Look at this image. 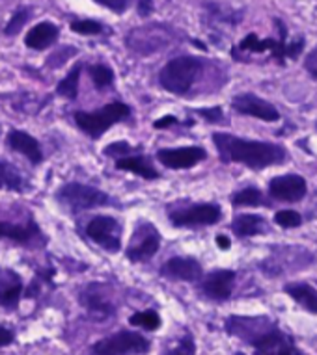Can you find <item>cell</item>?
<instances>
[{
  "instance_id": "6da1fadb",
  "label": "cell",
  "mask_w": 317,
  "mask_h": 355,
  "mask_svg": "<svg viewBox=\"0 0 317 355\" xmlns=\"http://www.w3.org/2000/svg\"><path fill=\"white\" fill-rule=\"evenodd\" d=\"M213 144L224 164H243L250 169H265L286 160V149L269 141L243 140L228 132H215Z\"/></svg>"
},
{
  "instance_id": "7a4b0ae2",
  "label": "cell",
  "mask_w": 317,
  "mask_h": 355,
  "mask_svg": "<svg viewBox=\"0 0 317 355\" xmlns=\"http://www.w3.org/2000/svg\"><path fill=\"white\" fill-rule=\"evenodd\" d=\"M202 60L194 56H179L170 60L158 73V82L168 94L187 95L200 75Z\"/></svg>"
},
{
  "instance_id": "3957f363",
  "label": "cell",
  "mask_w": 317,
  "mask_h": 355,
  "mask_svg": "<svg viewBox=\"0 0 317 355\" xmlns=\"http://www.w3.org/2000/svg\"><path fill=\"white\" fill-rule=\"evenodd\" d=\"M131 116V108L122 101H112L97 112H75V121L84 135L97 140L106 130Z\"/></svg>"
},
{
  "instance_id": "277c9868",
  "label": "cell",
  "mask_w": 317,
  "mask_h": 355,
  "mask_svg": "<svg viewBox=\"0 0 317 355\" xmlns=\"http://www.w3.org/2000/svg\"><path fill=\"white\" fill-rule=\"evenodd\" d=\"M56 199L70 212H83V210H90L111 203V199L105 192H101L97 188L86 187V184H79V182L64 184L56 193Z\"/></svg>"
},
{
  "instance_id": "5b68a950",
  "label": "cell",
  "mask_w": 317,
  "mask_h": 355,
  "mask_svg": "<svg viewBox=\"0 0 317 355\" xmlns=\"http://www.w3.org/2000/svg\"><path fill=\"white\" fill-rule=\"evenodd\" d=\"M172 32L163 24H147L142 28H133L125 37L127 47L140 54H152L170 45Z\"/></svg>"
},
{
  "instance_id": "8992f818",
  "label": "cell",
  "mask_w": 317,
  "mask_h": 355,
  "mask_svg": "<svg viewBox=\"0 0 317 355\" xmlns=\"http://www.w3.org/2000/svg\"><path fill=\"white\" fill-rule=\"evenodd\" d=\"M149 349V340L144 335L133 331H120L112 337H106L94 344L95 355H135L146 354Z\"/></svg>"
},
{
  "instance_id": "52a82bcc",
  "label": "cell",
  "mask_w": 317,
  "mask_h": 355,
  "mask_svg": "<svg viewBox=\"0 0 317 355\" xmlns=\"http://www.w3.org/2000/svg\"><path fill=\"white\" fill-rule=\"evenodd\" d=\"M161 248V234L149 221H140L131 236L125 255L133 262H147Z\"/></svg>"
},
{
  "instance_id": "ba28073f",
  "label": "cell",
  "mask_w": 317,
  "mask_h": 355,
  "mask_svg": "<svg viewBox=\"0 0 317 355\" xmlns=\"http://www.w3.org/2000/svg\"><path fill=\"white\" fill-rule=\"evenodd\" d=\"M172 225L176 227H207L215 225L222 218V210L218 205L200 203L187 207V209H177L168 212Z\"/></svg>"
},
{
  "instance_id": "9c48e42d",
  "label": "cell",
  "mask_w": 317,
  "mask_h": 355,
  "mask_svg": "<svg viewBox=\"0 0 317 355\" xmlns=\"http://www.w3.org/2000/svg\"><path fill=\"white\" fill-rule=\"evenodd\" d=\"M86 234L103 250L116 253L122 248V225L112 216H97L90 221Z\"/></svg>"
},
{
  "instance_id": "30bf717a",
  "label": "cell",
  "mask_w": 317,
  "mask_h": 355,
  "mask_svg": "<svg viewBox=\"0 0 317 355\" xmlns=\"http://www.w3.org/2000/svg\"><path fill=\"white\" fill-rule=\"evenodd\" d=\"M254 355H297L293 340L280 329H269L252 338Z\"/></svg>"
},
{
  "instance_id": "8fae6325",
  "label": "cell",
  "mask_w": 317,
  "mask_h": 355,
  "mask_svg": "<svg viewBox=\"0 0 317 355\" xmlns=\"http://www.w3.org/2000/svg\"><path fill=\"white\" fill-rule=\"evenodd\" d=\"M231 108L239 112L243 116H252L258 119H263L267 123L278 121L280 114L275 106L270 105L269 101L259 99L258 95L254 94H239L231 99Z\"/></svg>"
},
{
  "instance_id": "7c38bea8",
  "label": "cell",
  "mask_w": 317,
  "mask_h": 355,
  "mask_svg": "<svg viewBox=\"0 0 317 355\" xmlns=\"http://www.w3.org/2000/svg\"><path fill=\"white\" fill-rule=\"evenodd\" d=\"M306 179L297 173H288L275 177L269 182V193L278 201H286V203H297L306 196Z\"/></svg>"
},
{
  "instance_id": "4fadbf2b",
  "label": "cell",
  "mask_w": 317,
  "mask_h": 355,
  "mask_svg": "<svg viewBox=\"0 0 317 355\" xmlns=\"http://www.w3.org/2000/svg\"><path fill=\"white\" fill-rule=\"evenodd\" d=\"M158 162L170 169H188L206 160L207 153L204 147H177V149H158Z\"/></svg>"
},
{
  "instance_id": "5bb4252c",
  "label": "cell",
  "mask_w": 317,
  "mask_h": 355,
  "mask_svg": "<svg viewBox=\"0 0 317 355\" xmlns=\"http://www.w3.org/2000/svg\"><path fill=\"white\" fill-rule=\"evenodd\" d=\"M235 283V272L231 270H217L206 275V279L202 281V292L209 300L215 302H224L231 296Z\"/></svg>"
},
{
  "instance_id": "9a60e30c",
  "label": "cell",
  "mask_w": 317,
  "mask_h": 355,
  "mask_svg": "<svg viewBox=\"0 0 317 355\" xmlns=\"http://www.w3.org/2000/svg\"><path fill=\"white\" fill-rule=\"evenodd\" d=\"M161 274L170 279L179 281H200L202 279V266L200 262L190 257H174L168 262H165V266L161 270Z\"/></svg>"
},
{
  "instance_id": "2e32d148",
  "label": "cell",
  "mask_w": 317,
  "mask_h": 355,
  "mask_svg": "<svg viewBox=\"0 0 317 355\" xmlns=\"http://www.w3.org/2000/svg\"><path fill=\"white\" fill-rule=\"evenodd\" d=\"M8 146L12 147L13 151L24 155L32 164H40L43 160V153L40 141L35 140L34 136H30L29 132L12 130V132L8 135Z\"/></svg>"
},
{
  "instance_id": "e0dca14e",
  "label": "cell",
  "mask_w": 317,
  "mask_h": 355,
  "mask_svg": "<svg viewBox=\"0 0 317 355\" xmlns=\"http://www.w3.org/2000/svg\"><path fill=\"white\" fill-rule=\"evenodd\" d=\"M60 35V28L53 23H40L34 28L29 30V34L24 37V45L32 51H45L51 45L56 43Z\"/></svg>"
},
{
  "instance_id": "ac0fdd59",
  "label": "cell",
  "mask_w": 317,
  "mask_h": 355,
  "mask_svg": "<svg viewBox=\"0 0 317 355\" xmlns=\"http://www.w3.org/2000/svg\"><path fill=\"white\" fill-rule=\"evenodd\" d=\"M42 236L40 229L34 221H30L26 225H17V223H10V221H0V239L13 240L19 244H30Z\"/></svg>"
},
{
  "instance_id": "d6986e66",
  "label": "cell",
  "mask_w": 317,
  "mask_h": 355,
  "mask_svg": "<svg viewBox=\"0 0 317 355\" xmlns=\"http://www.w3.org/2000/svg\"><path fill=\"white\" fill-rule=\"evenodd\" d=\"M23 294V283L15 272H6L0 277V305L6 309H15Z\"/></svg>"
},
{
  "instance_id": "ffe728a7",
  "label": "cell",
  "mask_w": 317,
  "mask_h": 355,
  "mask_svg": "<svg viewBox=\"0 0 317 355\" xmlns=\"http://www.w3.org/2000/svg\"><path fill=\"white\" fill-rule=\"evenodd\" d=\"M231 231L237 236H256L269 231L267 220L258 214H239L231 223Z\"/></svg>"
},
{
  "instance_id": "44dd1931",
  "label": "cell",
  "mask_w": 317,
  "mask_h": 355,
  "mask_svg": "<svg viewBox=\"0 0 317 355\" xmlns=\"http://www.w3.org/2000/svg\"><path fill=\"white\" fill-rule=\"evenodd\" d=\"M116 168L124 169V171H131V173L138 175L142 179H147V181H155V179H158L157 169L153 168V164L149 162L146 157L117 158Z\"/></svg>"
},
{
  "instance_id": "7402d4cb",
  "label": "cell",
  "mask_w": 317,
  "mask_h": 355,
  "mask_svg": "<svg viewBox=\"0 0 317 355\" xmlns=\"http://www.w3.org/2000/svg\"><path fill=\"white\" fill-rule=\"evenodd\" d=\"M284 291L289 294V297H293L300 307L306 309L311 315H317V291L314 286L308 283H293V285H286Z\"/></svg>"
},
{
  "instance_id": "603a6c76",
  "label": "cell",
  "mask_w": 317,
  "mask_h": 355,
  "mask_svg": "<svg viewBox=\"0 0 317 355\" xmlns=\"http://www.w3.org/2000/svg\"><path fill=\"white\" fill-rule=\"evenodd\" d=\"M83 305H86V309L90 311V315L101 316V318H105V316H111L114 313V307H112V303L106 300L103 294L99 292H95V285L86 288L83 292Z\"/></svg>"
},
{
  "instance_id": "cb8c5ba5",
  "label": "cell",
  "mask_w": 317,
  "mask_h": 355,
  "mask_svg": "<svg viewBox=\"0 0 317 355\" xmlns=\"http://www.w3.org/2000/svg\"><path fill=\"white\" fill-rule=\"evenodd\" d=\"M81 71H83V64H76L73 69L70 71V75L65 76L64 80H60L56 92L58 95L65 97V99H76L79 95V80H81Z\"/></svg>"
},
{
  "instance_id": "d4e9b609",
  "label": "cell",
  "mask_w": 317,
  "mask_h": 355,
  "mask_svg": "<svg viewBox=\"0 0 317 355\" xmlns=\"http://www.w3.org/2000/svg\"><path fill=\"white\" fill-rule=\"evenodd\" d=\"M23 177L19 175V171L8 162L0 160V188L6 190H23Z\"/></svg>"
},
{
  "instance_id": "484cf974",
  "label": "cell",
  "mask_w": 317,
  "mask_h": 355,
  "mask_svg": "<svg viewBox=\"0 0 317 355\" xmlns=\"http://www.w3.org/2000/svg\"><path fill=\"white\" fill-rule=\"evenodd\" d=\"M88 75L97 89H105V87H108L112 82H114V73H112L111 67H106V65H90Z\"/></svg>"
},
{
  "instance_id": "4316f807",
  "label": "cell",
  "mask_w": 317,
  "mask_h": 355,
  "mask_svg": "<svg viewBox=\"0 0 317 355\" xmlns=\"http://www.w3.org/2000/svg\"><path fill=\"white\" fill-rule=\"evenodd\" d=\"M231 203L237 207H256V205L263 203V193L259 192L258 188H245V190L234 193Z\"/></svg>"
},
{
  "instance_id": "83f0119b",
  "label": "cell",
  "mask_w": 317,
  "mask_h": 355,
  "mask_svg": "<svg viewBox=\"0 0 317 355\" xmlns=\"http://www.w3.org/2000/svg\"><path fill=\"white\" fill-rule=\"evenodd\" d=\"M129 324L136 327H144L147 331H155L161 326V318L155 311H140V313H135L131 316Z\"/></svg>"
},
{
  "instance_id": "f1b7e54d",
  "label": "cell",
  "mask_w": 317,
  "mask_h": 355,
  "mask_svg": "<svg viewBox=\"0 0 317 355\" xmlns=\"http://www.w3.org/2000/svg\"><path fill=\"white\" fill-rule=\"evenodd\" d=\"M30 19V8H19L17 12L13 13L12 19H10V23L6 26V35H17L21 30L24 28V24L29 23Z\"/></svg>"
},
{
  "instance_id": "f546056e",
  "label": "cell",
  "mask_w": 317,
  "mask_h": 355,
  "mask_svg": "<svg viewBox=\"0 0 317 355\" xmlns=\"http://www.w3.org/2000/svg\"><path fill=\"white\" fill-rule=\"evenodd\" d=\"M275 223H278V225L284 229H293L300 227L302 218H300L299 212H295V210H280V212H276L275 214Z\"/></svg>"
},
{
  "instance_id": "4dcf8cb0",
  "label": "cell",
  "mask_w": 317,
  "mask_h": 355,
  "mask_svg": "<svg viewBox=\"0 0 317 355\" xmlns=\"http://www.w3.org/2000/svg\"><path fill=\"white\" fill-rule=\"evenodd\" d=\"M71 30L75 34L81 35H97L103 32V24L95 23V21H90V19H84V21H73L71 23Z\"/></svg>"
},
{
  "instance_id": "1f68e13d",
  "label": "cell",
  "mask_w": 317,
  "mask_h": 355,
  "mask_svg": "<svg viewBox=\"0 0 317 355\" xmlns=\"http://www.w3.org/2000/svg\"><path fill=\"white\" fill-rule=\"evenodd\" d=\"M196 354V346H194V338L190 333H187L185 337L179 340V343L170 349L166 352V355H194Z\"/></svg>"
},
{
  "instance_id": "d6a6232c",
  "label": "cell",
  "mask_w": 317,
  "mask_h": 355,
  "mask_svg": "<svg viewBox=\"0 0 317 355\" xmlns=\"http://www.w3.org/2000/svg\"><path fill=\"white\" fill-rule=\"evenodd\" d=\"M133 151V147L125 141H117V144H111V146L105 147V155L106 157H116V158H124L129 157V153Z\"/></svg>"
},
{
  "instance_id": "836d02e7",
  "label": "cell",
  "mask_w": 317,
  "mask_h": 355,
  "mask_svg": "<svg viewBox=\"0 0 317 355\" xmlns=\"http://www.w3.org/2000/svg\"><path fill=\"white\" fill-rule=\"evenodd\" d=\"M196 114L202 117H206L209 123H220L222 121V108L220 106H211V108H200V110H196Z\"/></svg>"
},
{
  "instance_id": "e575fe53",
  "label": "cell",
  "mask_w": 317,
  "mask_h": 355,
  "mask_svg": "<svg viewBox=\"0 0 317 355\" xmlns=\"http://www.w3.org/2000/svg\"><path fill=\"white\" fill-rule=\"evenodd\" d=\"M73 54H76L75 49H64L62 53H54L51 58H49L47 65L49 67H60V65H64L65 64V60H70V56H73Z\"/></svg>"
},
{
  "instance_id": "d590c367",
  "label": "cell",
  "mask_w": 317,
  "mask_h": 355,
  "mask_svg": "<svg viewBox=\"0 0 317 355\" xmlns=\"http://www.w3.org/2000/svg\"><path fill=\"white\" fill-rule=\"evenodd\" d=\"M101 6L108 8L114 13H124L127 10V0H95Z\"/></svg>"
},
{
  "instance_id": "8d00e7d4",
  "label": "cell",
  "mask_w": 317,
  "mask_h": 355,
  "mask_svg": "<svg viewBox=\"0 0 317 355\" xmlns=\"http://www.w3.org/2000/svg\"><path fill=\"white\" fill-rule=\"evenodd\" d=\"M306 71H308V73H310V75L317 80V47L311 51L308 60H306Z\"/></svg>"
},
{
  "instance_id": "74e56055",
  "label": "cell",
  "mask_w": 317,
  "mask_h": 355,
  "mask_svg": "<svg viewBox=\"0 0 317 355\" xmlns=\"http://www.w3.org/2000/svg\"><path fill=\"white\" fill-rule=\"evenodd\" d=\"M172 125H177V117L174 116H165L163 119H158V121L153 123V127L155 128H168Z\"/></svg>"
},
{
  "instance_id": "f35d334b",
  "label": "cell",
  "mask_w": 317,
  "mask_h": 355,
  "mask_svg": "<svg viewBox=\"0 0 317 355\" xmlns=\"http://www.w3.org/2000/svg\"><path fill=\"white\" fill-rule=\"evenodd\" d=\"M152 12H153L152 0H140V2H138V13H140L142 17H147V15H152Z\"/></svg>"
},
{
  "instance_id": "ab89813d",
  "label": "cell",
  "mask_w": 317,
  "mask_h": 355,
  "mask_svg": "<svg viewBox=\"0 0 317 355\" xmlns=\"http://www.w3.org/2000/svg\"><path fill=\"white\" fill-rule=\"evenodd\" d=\"M13 343V333L6 327H0V346H8Z\"/></svg>"
},
{
  "instance_id": "60d3db41",
  "label": "cell",
  "mask_w": 317,
  "mask_h": 355,
  "mask_svg": "<svg viewBox=\"0 0 317 355\" xmlns=\"http://www.w3.org/2000/svg\"><path fill=\"white\" fill-rule=\"evenodd\" d=\"M229 239L228 236H224V234H217V245L220 250H229Z\"/></svg>"
},
{
  "instance_id": "b9f144b4",
  "label": "cell",
  "mask_w": 317,
  "mask_h": 355,
  "mask_svg": "<svg viewBox=\"0 0 317 355\" xmlns=\"http://www.w3.org/2000/svg\"><path fill=\"white\" fill-rule=\"evenodd\" d=\"M297 355H302V354H300V352H297Z\"/></svg>"
},
{
  "instance_id": "7bdbcfd3",
  "label": "cell",
  "mask_w": 317,
  "mask_h": 355,
  "mask_svg": "<svg viewBox=\"0 0 317 355\" xmlns=\"http://www.w3.org/2000/svg\"><path fill=\"white\" fill-rule=\"evenodd\" d=\"M316 127H317V123H316Z\"/></svg>"
}]
</instances>
